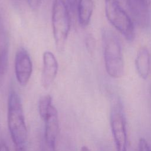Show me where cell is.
I'll use <instances>...</instances> for the list:
<instances>
[{
  "instance_id": "18",
  "label": "cell",
  "mask_w": 151,
  "mask_h": 151,
  "mask_svg": "<svg viewBox=\"0 0 151 151\" xmlns=\"http://www.w3.org/2000/svg\"><path fill=\"white\" fill-rule=\"evenodd\" d=\"M77 1V0H67V2H68L70 7L73 8L75 7V5L76 4Z\"/></svg>"
},
{
  "instance_id": "2",
  "label": "cell",
  "mask_w": 151,
  "mask_h": 151,
  "mask_svg": "<svg viewBox=\"0 0 151 151\" xmlns=\"http://www.w3.org/2000/svg\"><path fill=\"white\" fill-rule=\"evenodd\" d=\"M102 40L106 70L110 77L120 78L124 71L120 40L116 34L109 29L102 31Z\"/></svg>"
},
{
  "instance_id": "4",
  "label": "cell",
  "mask_w": 151,
  "mask_h": 151,
  "mask_svg": "<svg viewBox=\"0 0 151 151\" xmlns=\"http://www.w3.org/2000/svg\"><path fill=\"white\" fill-rule=\"evenodd\" d=\"M105 14L109 22L129 41L133 40V23L117 0H105Z\"/></svg>"
},
{
  "instance_id": "1",
  "label": "cell",
  "mask_w": 151,
  "mask_h": 151,
  "mask_svg": "<svg viewBox=\"0 0 151 151\" xmlns=\"http://www.w3.org/2000/svg\"><path fill=\"white\" fill-rule=\"evenodd\" d=\"M7 123L15 151H25L27 129L19 96L12 91L8 99Z\"/></svg>"
},
{
  "instance_id": "8",
  "label": "cell",
  "mask_w": 151,
  "mask_h": 151,
  "mask_svg": "<svg viewBox=\"0 0 151 151\" xmlns=\"http://www.w3.org/2000/svg\"><path fill=\"white\" fill-rule=\"evenodd\" d=\"M44 121L45 129L43 142L48 145L56 146L59 133V120L57 110L53 105L50 107Z\"/></svg>"
},
{
  "instance_id": "11",
  "label": "cell",
  "mask_w": 151,
  "mask_h": 151,
  "mask_svg": "<svg viewBox=\"0 0 151 151\" xmlns=\"http://www.w3.org/2000/svg\"><path fill=\"white\" fill-rule=\"evenodd\" d=\"M135 65L139 76L146 79L149 76L150 66L149 51L146 47H141L138 51L135 59Z\"/></svg>"
},
{
  "instance_id": "16",
  "label": "cell",
  "mask_w": 151,
  "mask_h": 151,
  "mask_svg": "<svg viewBox=\"0 0 151 151\" xmlns=\"http://www.w3.org/2000/svg\"><path fill=\"white\" fill-rule=\"evenodd\" d=\"M29 6L32 9H36L38 8L40 5L41 0H27Z\"/></svg>"
},
{
  "instance_id": "14",
  "label": "cell",
  "mask_w": 151,
  "mask_h": 151,
  "mask_svg": "<svg viewBox=\"0 0 151 151\" xmlns=\"http://www.w3.org/2000/svg\"><path fill=\"white\" fill-rule=\"evenodd\" d=\"M138 149L139 151H151V147L144 138H140L138 143Z\"/></svg>"
},
{
  "instance_id": "17",
  "label": "cell",
  "mask_w": 151,
  "mask_h": 151,
  "mask_svg": "<svg viewBox=\"0 0 151 151\" xmlns=\"http://www.w3.org/2000/svg\"><path fill=\"white\" fill-rule=\"evenodd\" d=\"M0 151H10V150L5 142H0Z\"/></svg>"
},
{
  "instance_id": "10",
  "label": "cell",
  "mask_w": 151,
  "mask_h": 151,
  "mask_svg": "<svg viewBox=\"0 0 151 151\" xmlns=\"http://www.w3.org/2000/svg\"><path fill=\"white\" fill-rule=\"evenodd\" d=\"M9 37L6 29L0 18V75L4 74L8 68Z\"/></svg>"
},
{
  "instance_id": "19",
  "label": "cell",
  "mask_w": 151,
  "mask_h": 151,
  "mask_svg": "<svg viewBox=\"0 0 151 151\" xmlns=\"http://www.w3.org/2000/svg\"><path fill=\"white\" fill-rule=\"evenodd\" d=\"M80 151H91V150H90V149L88 147H87L86 146H83L81 147Z\"/></svg>"
},
{
  "instance_id": "3",
  "label": "cell",
  "mask_w": 151,
  "mask_h": 151,
  "mask_svg": "<svg viewBox=\"0 0 151 151\" xmlns=\"http://www.w3.org/2000/svg\"><path fill=\"white\" fill-rule=\"evenodd\" d=\"M52 27L56 48L58 51H62L64 49L70 29V18L64 0L53 1Z\"/></svg>"
},
{
  "instance_id": "15",
  "label": "cell",
  "mask_w": 151,
  "mask_h": 151,
  "mask_svg": "<svg viewBox=\"0 0 151 151\" xmlns=\"http://www.w3.org/2000/svg\"><path fill=\"white\" fill-rule=\"evenodd\" d=\"M56 146L48 145L42 141L41 151H55Z\"/></svg>"
},
{
  "instance_id": "6",
  "label": "cell",
  "mask_w": 151,
  "mask_h": 151,
  "mask_svg": "<svg viewBox=\"0 0 151 151\" xmlns=\"http://www.w3.org/2000/svg\"><path fill=\"white\" fill-rule=\"evenodd\" d=\"M129 11L134 22L141 28L151 25L150 0H126Z\"/></svg>"
},
{
  "instance_id": "9",
  "label": "cell",
  "mask_w": 151,
  "mask_h": 151,
  "mask_svg": "<svg viewBox=\"0 0 151 151\" xmlns=\"http://www.w3.org/2000/svg\"><path fill=\"white\" fill-rule=\"evenodd\" d=\"M43 67L41 74V84L47 89L54 82L58 72V62L52 52L47 51L42 56Z\"/></svg>"
},
{
  "instance_id": "5",
  "label": "cell",
  "mask_w": 151,
  "mask_h": 151,
  "mask_svg": "<svg viewBox=\"0 0 151 151\" xmlns=\"http://www.w3.org/2000/svg\"><path fill=\"white\" fill-rule=\"evenodd\" d=\"M110 123L116 151H127L126 120L123 106L119 99L114 100L111 104Z\"/></svg>"
},
{
  "instance_id": "13",
  "label": "cell",
  "mask_w": 151,
  "mask_h": 151,
  "mask_svg": "<svg viewBox=\"0 0 151 151\" xmlns=\"http://www.w3.org/2000/svg\"><path fill=\"white\" fill-rule=\"evenodd\" d=\"M52 105V97L51 96H44L40 99L38 102V112L40 117L43 120L47 116Z\"/></svg>"
},
{
  "instance_id": "7",
  "label": "cell",
  "mask_w": 151,
  "mask_h": 151,
  "mask_svg": "<svg viewBox=\"0 0 151 151\" xmlns=\"http://www.w3.org/2000/svg\"><path fill=\"white\" fill-rule=\"evenodd\" d=\"M32 72V63L29 54L24 48L18 50L15 58V73L19 85L25 86L28 83Z\"/></svg>"
},
{
  "instance_id": "12",
  "label": "cell",
  "mask_w": 151,
  "mask_h": 151,
  "mask_svg": "<svg viewBox=\"0 0 151 151\" xmlns=\"http://www.w3.org/2000/svg\"><path fill=\"white\" fill-rule=\"evenodd\" d=\"M93 0H79L78 4V19L81 27L88 25L93 11Z\"/></svg>"
}]
</instances>
